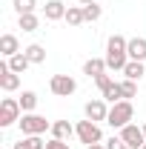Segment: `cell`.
Returning a JSON list of instances; mask_svg holds the SVG:
<instances>
[{
	"label": "cell",
	"instance_id": "obj_1",
	"mask_svg": "<svg viewBox=\"0 0 146 149\" xmlns=\"http://www.w3.org/2000/svg\"><path fill=\"white\" fill-rule=\"evenodd\" d=\"M132 118H135V106H132V100H117V103H112L109 106V118H106V123H109L112 129H123L132 123Z\"/></svg>",
	"mask_w": 146,
	"mask_h": 149
},
{
	"label": "cell",
	"instance_id": "obj_2",
	"mask_svg": "<svg viewBox=\"0 0 146 149\" xmlns=\"http://www.w3.org/2000/svg\"><path fill=\"white\" fill-rule=\"evenodd\" d=\"M17 126L23 135H43V132H52V120H46L43 115L37 112H23V118L17 120Z\"/></svg>",
	"mask_w": 146,
	"mask_h": 149
},
{
	"label": "cell",
	"instance_id": "obj_3",
	"mask_svg": "<svg viewBox=\"0 0 146 149\" xmlns=\"http://www.w3.org/2000/svg\"><path fill=\"white\" fill-rule=\"evenodd\" d=\"M77 141L80 143H86V146H95V143H103V132H100V123H95V120H77Z\"/></svg>",
	"mask_w": 146,
	"mask_h": 149
},
{
	"label": "cell",
	"instance_id": "obj_4",
	"mask_svg": "<svg viewBox=\"0 0 146 149\" xmlns=\"http://www.w3.org/2000/svg\"><path fill=\"white\" fill-rule=\"evenodd\" d=\"M20 118H23L20 100H15V97H3V100H0V129H6V126L17 123Z\"/></svg>",
	"mask_w": 146,
	"mask_h": 149
},
{
	"label": "cell",
	"instance_id": "obj_5",
	"mask_svg": "<svg viewBox=\"0 0 146 149\" xmlns=\"http://www.w3.org/2000/svg\"><path fill=\"white\" fill-rule=\"evenodd\" d=\"M49 89H52V95H57V97H69V95L77 92V80H74L72 74H52Z\"/></svg>",
	"mask_w": 146,
	"mask_h": 149
},
{
	"label": "cell",
	"instance_id": "obj_6",
	"mask_svg": "<svg viewBox=\"0 0 146 149\" xmlns=\"http://www.w3.org/2000/svg\"><path fill=\"white\" fill-rule=\"evenodd\" d=\"M120 141H123L129 149H143V143H146L143 126H138V123H129V126H123V129H120Z\"/></svg>",
	"mask_w": 146,
	"mask_h": 149
},
{
	"label": "cell",
	"instance_id": "obj_7",
	"mask_svg": "<svg viewBox=\"0 0 146 149\" xmlns=\"http://www.w3.org/2000/svg\"><path fill=\"white\" fill-rule=\"evenodd\" d=\"M83 115H86L89 120H95V123H100V120L109 118V106H106L103 97H95V100H89V103L83 106Z\"/></svg>",
	"mask_w": 146,
	"mask_h": 149
},
{
	"label": "cell",
	"instance_id": "obj_8",
	"mask_svg": "<svg viewBox=\"0 0 146 149\" xmlns=\"http://www.w3.org/2000/svg\"><path fill=\"white\" fill-rule=\"evenodd\" d=\"M0 89H3V92H17L20 89V74L12 72L6 60L0 63Z\"/></svg>",
	"mask_w": 146,
	"mask_h": 149
},
{
	"label": "cell",
	"instance_id": "obj_9",
	"mask_svg": "<svg viewBox=\"0 0 146 149\" xmlns=\"http://www.w3.org/2000/svg\"><path fill=\"white\" fill-rule=\"evenodd\" d=\"M66 3L63 0H46V6H43V17L49 20V23H55V20H66Z\"/></svg>",
	"mask_w": 146,
	"mask_h": 149
},
{
	"label": "cell",
	"instance_id": "obj_10",
	"mask_svg": "<svg viewBox=\"0 0 146 149\" xmlns=\"http://www.w3.org/2000/svg\"><path fill=\"white\" fill-rule=\"evenodd\" d=\"M103 72H109V69H106V57H89V60L83 63V74L92 77V80H95V77H100Z\"/></svg>",
	"mask_w": 146,
	"mask_h": 149
},
{
	"label": "cell",
	"instance_id": "obj_11",
	"mask_svg": "<svg viewBox=\"0 0 146 149\" xmlns=\"http://www.w3.org/2000/svg\"><path fill=\"white\" fill-rule=\"evenodd\" d=\"M72 135H77V129H74L69 120H52V138H57V141H69Z\"/></svg>",
	"mask_w": 146,
	"mask_h": 149
},
{
	"label": "cell",
	"instance_id": "obj_12",
	"mask_svg": "<svg viewBox=\"0 0 146 149\" xmlns=\"http://www.w3.org/2000/svg\"><path fill=\"white\" fill-rule=\"evenodd\" d=\"M17 52H20L17 37H15V35H0V55L9 60V57H15V55H17Z\"/></svg>",
	"mask_w": 146,
	"mask_h": 149
},
{
	"label": "cell",
	"instance_id": "obj_13",
	"mask_svg": "<svg viewBox=\"0 0 146 149\" xmlns=\"http://www.w3.org/2000/svg\"><path fill=\"white\" fill-rule=\"evenodd\" d=\"M129 60H146V37H129Z\"/></svg>",
	"mask_w": 146,
	"mask_h": 149
},
{
	"label": "cell",
	"instance_id": "obj_14",
	"mask_svg": "<svg viewBox=\"0 0 146 149\" xmlns=\"http://www.w3.org/2000/svg\"><path fill=\"white\" fill-rule=\"evenodd\" d=\"M12 149H46V141L40 135H23L17 143H12Z\"/></svg>",
	"mask_w": 146,
	"mask_h": 149
},
{
	"label": "cell",
	"instance_id": "obj_15",
	"mask_svg": "<svg viewBox=\"0 0 146 149\" xmlns=\"http://www.w3.org/2000/svg\"><path fill=\"white\" fill-rule=\"evenodd\" d=\"M6 63H9V69H12V72H17V74H23L29 66H32V60L26 57V52H17L15 57H9Z\"/></svg>",
	"mask_w": 146,
	"mask_h": 149
},
{
	"label": "cell",
	"instance_id": "obj_16",
	"mask_svg": "<svg viewBox=\"0 0 146 149\" xmlns=\"http://www.w3.org/2000/svg\"><path fill=\"white\" fill-rule=\"evenodd\" d=\"M143 74H146L143 60H129V63H126V69H123V77H129V80H140Z\"/></svg>",
	"mask_w": 146,
	"mask_h": 149
},
{
	"label": "cell",
	"instance_id": "obj_17",
	"mask_svg": "<svg viewBox=\"0 0 146 149\" xmlns=\"http://www.w3.org/2000/svg\"><path fill=\"white\" fill-rule=\"evenodd\" d=\"M37 26H40V17H37L35 12L17 15V29H23V32H37Z\"/></svg>",
	"mask_w": 146,
	"mask_h": 149
},
{
	"label": "cell",
	"instance_id": "obj_18",
	"mask_svg": "<svg viewBox=\"0 0 146 149\" xmlns=\"http://www.w3.org/2000/svg\"><path fill=\"white\" fill-rule=\"evenodd\" d=\"M23 52H26V57L32 60V66H37V63H46V49H43L40 43H32V46H26Z\"/></svg>",
	"mask_w": 146,
	"mask_h": 149
},
{
	"label": "cell",
	"instance_id": "obj_19",
	"mask_svg": "<svg viewBox=\"0 0 146 149\" xmlns=\"http://www.w3.org/2000/svg\"><path fill=\"white\" fill-rule=\"evenodd\" d=\"M103 100H109V103H117V100H126V97H123V89H120V83H117V80H112L109 86H106V89H103Z\"/></svg>",
	"mask_w": 146,
	"mask_h": 149
},
{
	"label": "cell",
	"instance_id": "obj_20",
	"mask_svg": "<svg viewBox=\"0 0 146 149\" xmlns=\"http://www.w3.org/2000/svg\"><path fill=\"white\" fill-rule=\"evenodd\" d=\"M66 23H69V26H83V23H86L83 6H69V9H66Z\"/></svg>",
	"mask_w": 146,
	"mask_h": 149
},
{
	"label": "cell",
	"instance_id": "obj_21",
	"mask_svg": "<svg viewBox=\"0 0 146 149\" xmlns=\"http://www.w3.org/2000/svg\"><path fill=\"white\" fill-rule=\"evenodd\" d=\"M17 100H20V109H23V112H35V106H37V92L26 89V92L20 95Z\"/></svg>",
	"mask_w": 146,
	"mask_h": 149
},
{
	"label": "cell",
	"instance_id": "obj_22",
	"mask_svg": "<svg viewBox=\"0 0 146 149\" xmlns=\"http://www.w3.org/2000/svg\"><path fill=\"white\" fill-rule=\"evenodd\" d=\"M12 6H15L17 15H29V12L37 9V0H12Z\"/></svg>",
	"mask_w": 146,
	"mask_h": 149
},
{
	"label": "cell",
	"instance_id": "obj_23",
	"mask_svg": "<svg viewBox=\"0 0 146 149\" xmlns=\"http://www.w3.org/2000/svg\"><path fill=\"white\" fill-rule=\"evenodd\" d=\"M100 15H103V9H100L97 3H89V6H83V17H86V23H95V20H100Z\"/></svg>",
	"mask_w": 146,
	"mask_h": 149
},
{
	"label": "cell",
	"instance_id": "obj_24",
	"mask_svg": "<svg viewBox=\"0 0 146 149\" xmlns=\"http://www.w3.org/2000/svg\"><path fill=\"white\" fill-rule=\"evenodd\" d=\"M120 89H123V97H126V100L138 97V80H129V77H123V80H120Z\"/></svg>",
	"mask_w": 146,
	"mask_h": 149
},
{
	"label": "cell",
	"instance_id": "obj_25",
	"mask_svg": "<svg viewBox=\"0 0 146 149\" xmlns=\"http://www.w3.org/2000/svg\"><path fill=\"white\" fill-rule=\"evenodd\" d=\"M106 149H129V146H126V143H123V141H120V135H117V138L112 135L109 141H106Z\"/></svg>",
	"mask_w": 146,
	"mask_h": 149
},
{
	"label": "cell",
	"instance_id": "obj_26",
	"mask_svg": "<svg viewBox=\"0 0 146 149\" xmlns=\"http://www.w3.org/2000/svg\"><path fill=\"white\" fill-rule=\"evenodd\" d=\"M46 149H72V146H69V141H57V138H52V141H46Z\"/></svg>",
	"mask_w": 146,
	"mask_h": 149
},
{
	"label": "cell",
	"instance_id": "obj_27",
	"mask_svg": "<svg viewBox=\"0 0 146 149\" xmlns=\"http://www.w3.org/2000/svg\"><path fill=\"white\" fill-rule=\"evenodd\" d=\"M109 83H112V74H106V72L100 74V77H95V86H97V89H100V92H103V89H106V86H109Z\"/></svg>",
	"mask_w": 146,
	"mask_h": 149
},
{
	"label": "cell",
	"instance_id": "obj_28",
	"mask_svg": "<svg viewBox=\"0 0 146 149\" xmlns=\"http://www.w3.org/2000/svg\"><path fill=\"white\" fill-rule=\"evenodd\" d=\"M80 6H89V3H97V0H77Z\"/></svg>",
	"mask_w": 146,
	"mask_h": 149
},
{
	"label": "cell",
	"instance_id": "obj_29",
	"mask_svg": "<svg viewBox=\"0 0 146 149\" xmlns=\"http://www.w3.org/2000/svg\"><path fill=\"white\" fill-rule=\"evenodd\" d=\"M86 149H106V146H100V143H95V146H86Z\"/></svg>",
	"mask_w": 146,
	"mask_h": 149
},
{
	"label": "cell",
	"instance_id": "obj_30",
	"mask_svg": "<svg viewBox=\"0 0 146 149\" xmlns=\"http://www.w3.org/2000/svg\"><path fill=\"white\" fill-rule=\"evenodd\" d=\"M143 135H146V123H143Z\"/></svg>",
	"mask_w": 146,
	"mask_h": 149
},
{
	"label": "cell",
	"instance_id": "obj_31",
	"mask_svg": "<svg viewBox=\"0 0 146 149\" xmlns=\"http://www.w3.org/2000/svg\"><path fill=\"white\" fill-rule=\"evenodd\" d=\"M143 149H146V143H143Z\"/></svg>",
	"mask_w": 146,
	"mask_h": 149
}]
</instances>
